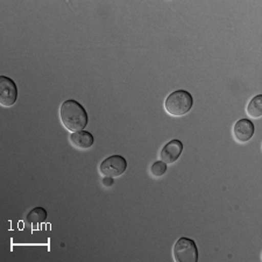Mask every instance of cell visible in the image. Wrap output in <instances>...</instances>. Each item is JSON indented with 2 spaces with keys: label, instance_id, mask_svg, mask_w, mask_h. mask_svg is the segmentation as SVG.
<instances>
[{
  "label": "cell",
  "instance_id": "9c48e42d",
  "mask_svg": "<svg viewBox=\"0 0 262 262\" xmlns=\"http://www.w3.org/2000/svg\"><path fill=\"white\" fill-rule=\"evenodd\" d=\"M247 115L249 117L254 118V119H259L262 116V96L257 95L254 98H252L249 100V103L247 105Z\"/></svg>",
  "mask_w": 262,
  "mask_h": 262
},
{
  "label": "cell",
  "instance_id": "ba28073f",
  "mask_svg": "<svg viewBox=\"0 0 262 262\" xmlns=\"http://www.w3.org/2000/svg\"><path fill=\"white\" fill-rule=\"evenodd\" d=\"M70 142L75 147L79 149H89V148L94 146L95 138L90 132L86 130H78V132H73L70 135Z\"/></svg>",
  "mask_w": 262,
  "mask_h": 262
},
{
  "label": "cell",
  "instance_id": "3957f363",
  "mask_svg": "<svg viewBox=\"0 0 262 262\" xmlns=\"http://www.w3.org/2000/svg\"><path fill=\"white\" fill-rule=\"evenodd\" d=\"M172 256L176 262H197L198 248L190 238H180L172 247Z\"/></svg>",
  "mask_w": 262,
  "mask_h": 262
},
{
  "label": "cell",
  "instance_id": "8fae6325",
  "mask_svg": "<svg viewBox=\"0 0 262 262\" xmlns=\"http://www.w3.org/2000/svg\"><path fill=\"white\" fill-rule=\"evenodd\" d=\"M167 171V163L163 161H155L150 167V174L154 176L155 179H159V177L163 176Z\"/></svg>",
  "mask_w": 262,
  "mask_h": 262
},
{
  "label": "cell",
  "instance_id": "8992f818",
  "mask_svg": "<svg viewBox=\"0 0 262 262\" xmlns=\"http://www.w3.org/2000/svg\"><path fill=\"white\" fill-rule=\"evenodd\" d=\"M255 132L254 124L249 119H240L233 126V135L240 143H246L253 138Z\"/></svg>",
  "mask_w": 262,
  "mask_h": 262
},
{
  "label": "cell",
  "instance_id": "5b68a950",
  "mask_svg": "<svg viewBox=\"0 0 262 262\" xmlns=\"http://www.w3.org/2000/svg\"><path fill=\"white\" fill-rule=\"evenodd\" d=\"M18 99V86L13 79L0 76V104L3 107H11Z\"/></svg>",
  "mask_w": 262,
  "mask_h": 262
},
{
  "label": "cell",
  "instance_id": "52a82bcc",
  "mask_svg": "<svg viewBox=\"0 0 262 262\" xmlns=\"http://www.w3.org/2000/svg\"><path fill=\"white\" fill-rule=\"evenodd\" d=\"M182 151H183V143L177 139H174L164 145L160 156L164 163L172 164L179 160Z\"/></svg>",
  "mask_w": 262,
  "mask_h": 262
},
{
  "label": "cell",
  "instance_id": "6da1fadb",
  "mask_svg": "<svg viewBox=\"0 0 262 262\" xmlns=\"http://www.w3.org/2000/svg\"><path fill=\"white\" fill-rule=\"evenodd\" d=\"M60 119L62 125L70 132L83 130L88 125V112L77 100L68 99L60 107Z\"/></svg>",
  "mask_w": 262,
  "mask_h": 262
},
{
  "label": "cell",
  "instance_id": "30bf717a",
  "mask_svg": "<svg viewBox=\"0 0 262 262\" xmlns=\"http://www.w3.org/2000/svg\"><path fill=\"white\" fill-rule=\"evenodd\" d=\"M47 217L48 213L46 209L37 206V208H34L27 213V222L33 224V225H37V224L40 225V224L47 221Z\"/></svg>",
  "mask_w": 262,
  "mask_h": 262
},
{
  "label": "cell",
  "instance_id": "7c38bea8",
  "mask_svg": "<svg viewBox=\"0 0 262 262\" xmlns=\"http://www.w3.org/2000/svg\"><path fill=\"white\" fill-rule=\"evenodd\" d=\"M103 184L105 185V187H112L113 184H115V179H112V177H106V176H104V179H103Z\"/></svg>",
  "mask_w": 262,
  "mask_h": 262
},
{
  "label": "cell",
  "instance_id": "7a4b0ae2",
  "mask_svg": "<svg viewBox=\"0 0 262 262\" xmlns=\"http://www.w3.org/2000/svg\"><path fill=\"white\" fill-rule=\"evenodd\" d=\"M193 97L187 90H176L164 100V110L172 117H183L192 108Z\"/></svg>",
  "mask_w": 262,
  "mask_h": 262
},
{
  "label": "cell",
  "instance_id": "277c9868",
  "mask_svg": "<svg viewBox=\"0 0 262 262\" xmlns=\"http://www.w3.org/2000/svg\"><path fill=\"white\" fill-rule=\"evenodd\" d=\"M126 169H127V161L121 155L108 156L99 164L100 174L106 177H112V179L121 176Z\"/></svg>",
  "mask_w": 262,
  "mask_h": 262
}]
</instances>
